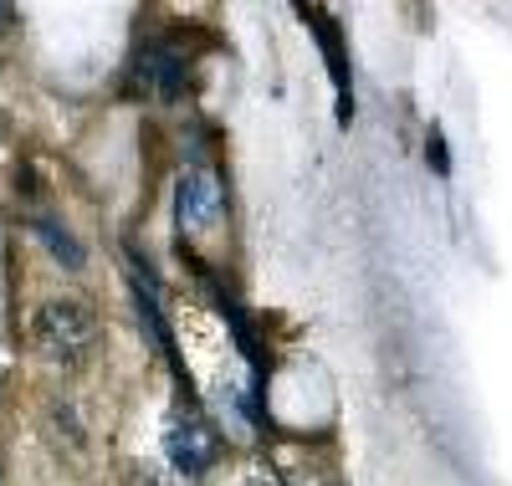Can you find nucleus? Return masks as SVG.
Returning a JSON list of instances; mask_svg holds the SVG:
<instances>
[{
    "label": "nucleus",
    "mask_w": 512,
    "mask_h": 486,
    "mask_svg": "<svg viewBox=\"0 0 512 486\" xmlns=\"http://www.w3.org/2000/svg\"><path fill=\"white\" fill-rule=\"evenodd\" d=\"M139 77H144V87H149L154 98L175 103V98H185L190 62L169 47V41H154V47H144V57H139Z\"/></svg>",
    "instance_id": "nucleus-4"
},
{
    "label": "nucleus",
    "mask_w": 512,
    "mask_h": 486,
    "mask_svg": "<svg viewBox=\"0 0 512 486\" xmlns=\"http://www.w3.org/2000/svg\"><path fill=\"white\" fill-rule=\"evenodd\" d=\"M164 451H169V461H175V471L180 476H205L210 466H216V456H221V446H216V430H210L195 410H180L175 420H169V430H164Z\"/></svg>",
    "instance_id": "nucleus-3"
},
{
    "label": "nucleus",
    "mask_w": 512,
    "mask_h": 486,
    "mask_svg": "<svg viewBox=\"0 0 512 486\" xmlns=\"http://www.w3.org/2000/svg\"><path fill=\"white\" fill-rule=\"evenodd\" d=\"M241 486H277V476H262V471H251Z\"/></svg>",
    "instance_id": "nucleus-8"
},
{
    "label": "nucleus",
    "mask_w": 512,
    "mask_h": 486,
    "mask_svg": "<svg viewBox=\"0 0 512 486\" xmlns=\"http://www.w3.org/2000/svg\"><path fill=\"white\" fill-rule=\"evenodd\" d=\"M226 210V195H221V180H216V169H205V164H190L180 174V185H175V215H180V231L200 236L210 231L221 220Z\"/></svg>",
    "instance_id": "nucleus-2"
},
{
    "label": "nucleus",
    "mask_w": 512,
    "mask_h": 486,
    "mask_svg": "<svg viewBox=\"0 0 512 486\" xmlns=\"http://www.w3.org/2000/svg\"><path fill=\"white\" fill-rule=\"evenodd\" d=\"M31 343L57 364H82L98 343V318L88 302L77 297H52L31 313Z\"/></svg>",
    "instance_id": "nucleus-1"
},
{
    "label": "nucleus",
    "mask_w": 512,
    "mask_h": 486,
    "mask_svg": "<svg viewBox=\"0 0 512 486\" xmlns=\"http://www.w3.org/2000/svg\"><path fill=\"white\" fill-rule=\"evenodd\" d=\"M425 154H431L436 174H451V159H446V144H441V134H431V144H425Z\"/></svg>",
    "instance_id": "nucleus-7"
},
{
    "label": "nucleus",
    "mask_w": 512,
    "mask_h": 486,
    "mask_svg": "<svg viewBox=\"0 0 512 486\" xmlns=\"http://www.w3.org/2000/svg\"><path fill=\"white\" fill-rule=\"evenodd\" d=\"M31 231H36V241L47 246L67 272H82V246L72 241V231H67V226H57V220H47V215H36V220H31Z\"/></svg>",
    "instance_id": "nucleus-6"
},
{
    "label": "nucleus",
    "mask_w": 512,
    "mask_h": 486,
    "mask_svg": "<svg viewBox=\"0 0 512 486\" xmlns=\"http://www.w3.org/2000/svg\"><path fill=\"white\" fill-rule=\"evenodd\" d=\"M313 26H318V47L328 57V72H333V87H338V123L354 118V98H349V62H344V31L328 11H303Z\"/></svg>",
    "instance_id": "nucleus-5"
}]
</instances>
